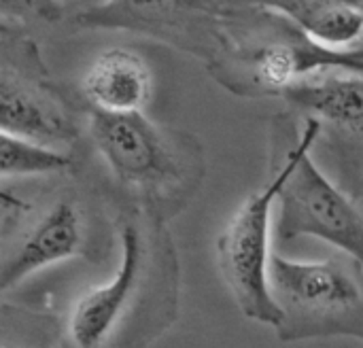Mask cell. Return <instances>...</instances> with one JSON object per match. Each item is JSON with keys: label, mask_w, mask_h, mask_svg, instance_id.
Instances as JSON below:
<instances>
[{"label": "cell", "mask_w": 363, "mask_h": 348, "mask_svg": "<svg viewBox=\"0 0 363 348\" xmlns=\"http://www.w3.org/2000/svg\"><path fill=\"white\" fill-rule=\"evenodd\" d=\"M0 174L2 181L23 176H49L72 172V155L21 136L0 132Z\"/></svg>", "instance_id": "4fadbf2b"}, {"label": "cell", "mask_w": 363, "mask_h": 348, "mask_svg": "<svg viewBox=\"0 0 363 348\" xmlns=\"http://www.w3.org/2000/svg\"><path fill=\"white\" fill-rule=\"evenodd\" d=\"M115 223L119 270L74 300L64 348H149L179 319L181 262L168 223L136 206H115Z\"/></svg>", "instance_id": "6da1fadb"}, {"label": "cell", "mask_w": 363, "mask_h": 348, "mask_svg": "<svg viewBox=\"0 0 363 348\" xmlns=\"http://www.w3.org/2000/svg\"><path fill=\"white\" fill-rule=\"evenodd\" d=\"M270 9L328 47H357L363 38V6L355 0H232Z\"/></svg>", "instance_id": "7c38bea8"}, {"label": "cell", "mask_w": 363, "mask_h": 348, "mask_svg": "<svg viewBox=\"0 0 363 348\" xmlns=\"http://www.w3.org/2000/svg\"><path fill=\"white\" fill-rule=\"evenodd\" d=\"M289 117L279 115L270 123V157L287 166L277 202V234L283 242L300 236L319 238L363 266V213L313 155L321 125L317 119L304 117V125L298 130Z\"/></svg>", "instance_id": "5b68a950"}, {"label": "cell", "mask_w": 363, "mask_h": 348, "mask_svg": "<svg viewBox=\"0 0 363 348\" xmlns=\"http://www.w3.org/2000/svg\"><path fill=\"white\" fill-rule=\"evenodd\" d=\"M89 136L115 183V206H136L164 223L177 219L198 196L204 149L191 134L151 121L140 113L89 111Z\"/></svg>", "instance_id": "7a4b0ae2"}, {"label": "cell", "mask_w": 363, "mask_h": 348, "mask_svg": "<svg viewBox=\"0 0 363 348\" xmlns=\"http://www.w3.org/2000/svg\"><path fill=\"white\" fill-rule=\"evenodd\" d=\"M230 0H104L74 15L85 30H119L162 40L204 64L219 49Z\"/></svg>", "instance_id": "30bf717a"}, {"label": "cell", "mask_w": 363, "mask_h": 348, "mask_svg": "<svg viewBox=\"0 0 363 348\" xmlns=\"http://www.w3.org/2000/svg\"><path fill=\"white\" fill-rule=\"evenodd\" d=\"M2 23H55L64 17V4L60 0H0Z\"/></svg>", "instance_id": "9a60e30c"}, {"label": "cell", "mask_w": 363, "mask_h": 348, "mask_svg": "<svg viewBox=\"0 0 363 348\" xmlns=\"http://www.w3.org/2000/svg\"><path fill=\"white\" fill-rule=\"evenodd\" d=\"M153 74L145 57L128 47L100 53L83 77V94L102 113H140L149 104Z\"/></svg>", "instance_id": "8fae6325"}, {"label": "cell", "mask_w": 363, "mask_h": 348, "mask_svg": "<svg viewBox=\"0 0 363 348\" xmlns=\"http://www.w3.org/2000/svg\"><path fill=\"white\" fill-rule=\"evenodd\" d=\"M206 70L236 96L281 98L289 87L330 70L363 72V45L328 47L270 9L230 0L219 49Z\"/></svg>", "instance_id": "3957f363"}, {"label": "cell", "mask_w": 363, "mask_h": 348, "mask_svg": "<svg viewBox=\"0 0 363 348\" xmlns=\"http://www.w3.org/2000/svg\"><path fill=\"white\" fill-rule=\"evenodd\" d=\"M0 348H64V323L9 302L0 308Z\"/></svg>", "instance_id": "5bb4252c"}, {"label": "cell", "mask_w": 363, "mask_h": 348, "mask_svg": "<svg viewBox=\"0 0 363 348\" xmlns=\"http://www.w3.org/2000/svg\"><path fill=\"white\" fill-rule=\"evenodd\" d=\"M0 132L49 147H70L81 136L77 115L49 79L36 43L4 23Z\"/></svg>", "instance_id": "ba28073f"}, {"label": "cell", "mask_w": 363, "mask_h": 348, "mask_svg": "<svg viewBox=\"0 0 363 348\" xmlns=\"http://www.w3.org/2000/svg\"><path fill=\"white\" fill-rule=\"evenodd\" d=\"M302 117L321 125L317 147L323 170L363 204V72L330 70L311 77L281 96Z\"/></svg>", "instance_id": "9c48e42d"}, {"label": "cell", "mask_w": 363, "mask_h": 348, "mask_svg": "<svg viewBox=\"0 0 363 348\" xmlns=\"http://www.w3.org/2000/svg\"><path fill=\"white\" fill-rule=\"evenodd\" d=\"M115 204L74 187L21 198L2 189L0 289L9 293L28 276L68 259L106 264L117 242Z\"/></svg>", "instance_id": "277c9868"}, {"label": "cell", "mask_w": 363, "mask_h": 348, "mask_svg": "<svg viewBox=\"0 0 363 348\" xmlns=\"http://www.w3.org/2000/svg\"><path fill=\"white\" fill-rule=\"evenodd\" d=\"M268 183L251 193L219 234L217 268L240 313L257 323L277 327L281 310L270 293L272 215L287 179L285 162L270 157Z\"/></svg>", "instance_id": "52a82bcc"}, {"label": "cell", "mask_w": 363, "mask_h": 348, "mask_svg": "<svg viewBox=\"0 0 363 348\" xmlns=\"http://www.w3.org/2000/svg\"><path fill=\"white\" fill-rule=\"evenodd\" d=\"M270 293L281 342L355 338L363 342V266L347 253L319 262L270 259Z\"/></svg>", "instance_id": "8992f818"}]
</instances>
